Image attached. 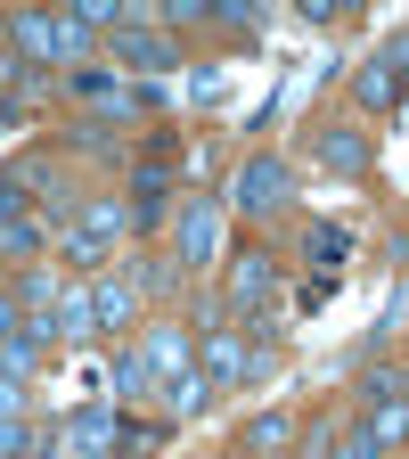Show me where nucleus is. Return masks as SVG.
I'll use <instances>...</instances> for the list:
<instances>
[{
  "mask_svg": "<svg viewBox=\"0 0 409 459\" xmlns=\"http://www.w3.org/2000/svg\"><path fill=\"white\" fill-rule=\"evenodd\" d=\"M320 164L328 172H369V140L361 132H320Z\"/></svg>",
  "mask_w": 409,
  "mask_h": 459,
  "instance_id": "9d476101",
  "label": "nucleus"
},
{
  "mask_svg": "<svg viewBox=\"0 0 409 459\" xmlns=\"http://www.w3.org/2000/svg\"><path fill=\"white\" fill-rule=\"evenodd\" d=\"M25 443H33V435H25V427H17V419H0V459H17V451H25Z\"/></svg>",
  "mask_w": 409,
  "mask_h": 459,
  "instance_id": "6ab92c4d",
  "label": "nucleus"
},
{
  "mask_svg": "<svg viewBox=\"0 0 409 459\" xmlns=\"http://www.w3.org/2000/svg\"><path fill=\"white\" fill-rule=\"evenodd\" d=\"M49 33H57V57H74V66H82V49H90V25H82V17H57Z\"/></svg>",
  "mask_w": 409,
  "mask_h": 459,
  "instance_id": "4468645a",
  "label": "nucleus"
},
{
  "mask_svg": "<svg viewBox=\"0 0 409 459\" xmlns=\"http://www.w3.org/2000/svg\"><path fill=\"white\" fill-rule=\"evenodd\" d=\"M148 369H181V328H156L148 336Z\"/></svg>",
  "mask_w": 409,
  "mask_h": 459,
  "instance_id": "2eb2a0df",
  "label": "nucleus"
},
{
  "mask_svg": "<svg viewBox=\"0 0 409 459\" xmlns=\"http://www.w3.org/2000/svg\"><path fill=\"white\" fill-rule=\"evenodd\" d=\"M115 57H124L132 74H164V66H181V57H172V41H164V33H140V25L115 33Z\"/></svg>",
  "mask_w": 409,
  "mask_h": 459,
  "instance_id": "20e7f679",
  "label": "nucleus"
},
{
  "mask_svg": "<svg viewBox=\"0 0 409 459\" xmlns=\"http://www.w3.org/2000/svg\"><path fill=\"white\" fill-rule=\"evenodd\" d=\"M172 164H181V148L156 132V140H148V164H140V181H132V221H140V230H156L164 205H172Z\"/></svg>",
  "mask_w": 409,
  "mask_h": 459,
  "instance_id": "f257e3e1",
  "label": "nucleus"
},
{
  "mask_svg": "<svg viewBox=\"0 0 409 459\" xmlns=\"http://www.w3.org/2000/svg\"><path fill=\"white\" fill-rule=\"evenodd\" d=\"M17 49H25V57H57V33H49V17H17Z\"/></svg>",
  "mask_w": 409,
  "mask_h": 459,
  "instance_id": "ddd939ff",
  "label": "nucleus"
},
{
  "mask_svg": "<svg viewBox=\"0 0 409 459\" xmlns=\"http://www.w3.org/2000/svg\"><path fill=\"white\" fill-rule=\"evenodd\" d=\"M90 328H98L90 296H82V287H66V296H57V336H90Z\"/></svg>",
  "mask_w": 409,
  "mask_h": 459,
  "instance_id": "9b49d317",
  "label": "nucleus"
},
{
  "mask_svg": "<svg viewBox=\"0 0 409 459\" xmlns=\"http://www.w3.org/2000/svg\"><path fill=\"white\" fill-rule=\"evenodd\" d=\"M115 230H124V213H115V205H90L82 230H66V263H74V271H98L107 247H115Z\"/></svg>",
  "mask_w": 409,
  "mask_h": 459,
  "instance_id": "7ed1b4c3",
  "label": "nucleus"
},
{
  "mask_svg": "<svg viewBox=\"0 0 409 459\" xmlns=\"http://www.w3.org/2000/svg\"><path fill=\"white\" fill-rule=\"evenodd\" d=\"M303 255L320 263V279H336V263H344V255H353V238H344V230H336V221H311V230H303Z\"/></svg>",
  "mask_w": 409,
  "mask_h": 459,
  "instance_id": "1a4fd4ad",
  "label": "nucleus"
},
{
  "mask_svg": "<svg viewBox=\"0 0 409 459\" xmlns=\"http://www.w3.org/2000/svg\"><path fill=\"white\" fill-rule=\"evenodd\" d=\"M213 238H221V213H213V197H197V205L181 213V263H205Z\"/></svg>",
  "mask_w": 409,
  "mask_h": 459,
  "instance_id": "423d86ee",
  "label": "nucleus"
},
{
  "mask_svg": "<svg viewBox=\"0 0 409 459\" xmlns=\"http://www.w3.org/2000/svg\"><path fill=\"white\" fill-rule=\"evenodd\" d=\"M229 459H262V451H254V443H246V451H229Z\"/></svg>",
  "mask_w": 409,
  "mask_h": 459,
  "instance_id": "412c9836",
  "label": "nucleus"
},
{
  "mask_svg": "<svg viewBox=\"0 0 409 459\" xmlns=\"http://www.w3.org/2000/svg\"><path fill=\"white\" fill-rule=\"evenodd\" d=\"M254 353H246V336L238 328H205V377H246Z\"/></svg>",
  "mask_w": 409,
  "mask_h": 459,
  "instance_id": "39448f33",
  "label": "nucleus"
},
{
  "mask_svg": "<svg viewBox=\"0 0 409 459\" xmlns=\"http://www.w3.org/2000/svg\"><path fill=\"white\" fill-rule=\"evenodd\" d=\"M278 443H286V419H278V411H270V419H254V451H278Z\"/></svg>",
  "mask_w": 409,
  "mask_h": 459,
  "instance_id": "a211bd4d",
  "label": "nucleus"
},
{
  "mask_svg": "<svg viewBox=\"0 0 409 459\" xmlns=\"http://www.w3.org/2000/svg\"><path fill=\"white\" fill-rule=\"evenodd\" d=\"M393 435H409V402H377V411H369V443H393Z\"/></svg>",
  "mask_w": 409,
  "mask_h": 459,
  "instance_id": "f8f14e48",
  "label": "nucleus"
},
{
  "mask_svg": "<svg viewBox=\"0 0 409 459\" xmlns=\"http://www.w3.org/2000/svg\"><path fill=\"white\" fill-rule=\"evenodd\" d=\"M0 328H25V304L17 296H0Z\"/></svg>",
  "mask_w": 409,
  "mask_h": 459,
  "instance_id": "aec40b11",
  "label": "nucleus"
},
{
  "mask_svg": "<svg viewBox=\"0 0 409 459\" xmlns=\"http://www.w3.org/2000/svg\"><path fill=\"white\" fill-rule=\"evenodd\" d=\"M90 312H98V328H115L132 304H124V287H98V296H90Z\"/></svg>",
  "mask_w": 409,
  "mask_h": 459,
  "instance_id": "f3484780",
  "label": "nucleus"
},
{
  "mask_svg": "<svg viewBox=\"0 0 409 459\" xmlns=\"http://www.w3.org/2000/svg\"><path fill=\"white\" fill-rule=\"evenodd\" d=\"M286 197H295V181H286L278 156H254V164L238 172V213H246V221H270Z\"/></svg>",
  "mask_w": 409,
  "mask_h": 459,
  "instance_id": "f03ea898",
  "label": "nucleus"
},
{
  "mask_svg": "<svg viewBox=\"0 0 409 459\" xmlns=\"http://www.w3.org/2000/svg\"><path fill=\"white\" fill-rule=\"evenodd\" d=\"M353 91H361V107H393V99H401V66H393V49H385V57H369Z\"/></svg>",
  "mask_w": 409,
  "mask_h": 459,
  "instance_id": "6e6552de",
  "label": "nucleus"
},
{
  "mask_svg": "<svg viewBox=\"0 0 409 459\" xmlns=\"http://www.w3.org/2000/svg\"><path fill=\"white\" fill-rule=\"evenodd\" d=\"M0 247H9V255H33V247H41V221H25V213L0 221Z\"/></svg>",
  "mask_w": 409,
  "mask_h": 459,
  "instance_id": "dca6fc26",
  "label": "nucleus"
},
{
  "mask_svg": "<svg viewBox=\"0 0 409 459\" xmlns=\"http://www.w3.org/2000/svg\"><path fill=\"white\" fill-rule=\"evenodd\" d=\"M270 255H238V271H229V304H238V312H254L262 296H270Z\"/></svg>",
  "mask_w": 409,
  "mask_h": 459,
  "instance_id": "0eeeda50",
  "label": "nucleus"
}]
</instances>
